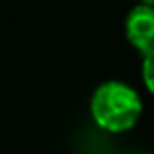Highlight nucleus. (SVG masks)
<instances>
[{
  "instance_id": "1",
  "label": "nucleus",
  "mask_w": 154,
  "mask_h": 154,
  "mask_svg": "<svg viewBox=\"0 0 154 154\" xmlns=\"http://www.w3.org/2000/svg\"><path fill=\"white\" fill-rule=\"evenodd\" d=\"M90 111L102 129L109 133H125L139 123L143 115V100L129 84L107 80L92 94Z\"/></svg>"
},
{
  "instance_id": "2",
  "label": "nucleus",
  "mask_w": 154,
  "mask_h": 154,
  "mask_svg": "<svg viewBox=\"0 0 154 154\" xmlns=\"http://www.w3.org/2000/svg\"><path fill=\"white\" fill-rule=\"evenodd\" d=\"M125 37L139 53L148 55L154 51V6H135L125 18Z\"/></svg>"
},
{
  "instance_id": "3",
  "label": "nucleus",
  "mask_w": 154,
  "mask_h": 154,
  "mask_svg": "<svg viewBox=\"0 0 154 154\" xmlns=\"http://www.w3.org/2000/svg\"><path fill=\"white\" fill-rule=\"evenodd\" d=\"M143 80H144V86L148 88V92L154 96V51H150L148 55H144V60H143Z\"/></svg>"
},
{
  "instance_id": "4",
  "label": "nucleus",
  "mask_w": 154,
  "mask_h": 154,
  "mask_svg": "<svg viewBox=\"0 0 154 154\" xmlns=\"http://www.w3.org/2000/svg\"><path fill=\"white\" fill-rule=\"evenodd\" d=\"M139 2H143V4H150V6H154V0H139Z\"/></svg>"
}]
</instances>
